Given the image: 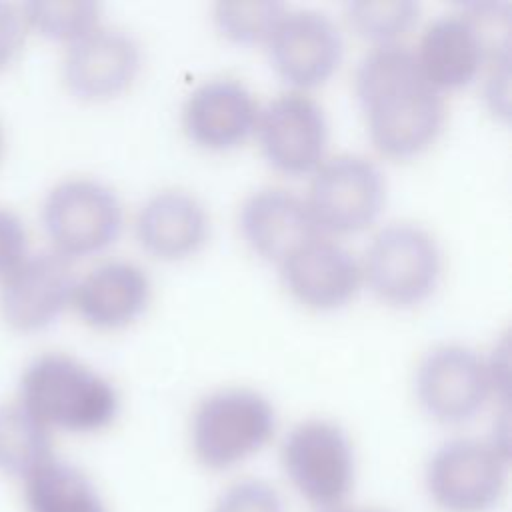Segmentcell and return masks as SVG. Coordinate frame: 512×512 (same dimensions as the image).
I'll list each match as a JSON object with an SVG mask.
<instances>
[{"instance_id": "obj_1", "label": "cell", "mask_w": 512, "mask_h": 512, "mask_svg": "<svg viewBox=\"0 0 512 512\" xmlns=\"http://www.w3.org/2000/svg\"><path fill=\"white\" fill-rule=\"evenodd\" d=\"M354 90L374 146L388 156L420 152L444 122L442 92L424 76L416 52L398 42L360 58Z\"/></svg>"}, {"instance_id": "obj_2", "label": "cell", "mask_w": 512, "mask_h": 512, "mask_svg": "<svg viewBox=\"0 0 512 512\" xmlns=\"http://www.w3.org/2000/svg\"><path fill=\"white\" fill-rule=\"evenodd\" d=\"M20 404L48 428L90 432L114 420L118 392L106 376L78 358L44 352L22 372Z\"/></svg>"}, {"instance_id": "obj_3", "label": "cell", "mask_w": 512, "mask_h": 512, "mask_svg": "<svg viewBox=\"0 0 512 512\" xmlns=\"http://www.w3.org/2000/svg\"><path fill=\"white\" fill-rule=\"evenodd\" d=\"M274 428L276 410L262 392L246 386L218 388L192 414V450L206 468H230L258 452Z\"/></svg>"}, {"instance_id": "obj_4", "label": "cell", "mask_w": 512, "mask_h": 512, "mask_svg": "<svg viewBox=\"0 0 512 512\" xmlns=\"http://www.w3.org/2000/svg\"><path fill=\"white\" fill-rule=\"evenodd\" d=\"M442 252L420 224L394 220L368 242L362 272L370 288L386 302L408 306L424 300L438 284Z\"/></svg>"}, {"instance_id": "obj_5", "label": "cell", "mask_w": 512, "mask_h": 512, "mask_svg": "<svg viewBox=\"0 0 512 512\" xmlns=\"http://www.w3.org/2000/svg\"><path fill=\"white\" fill-rule=\"evenodd\" d=\"M282 464L296 492L320 510L342 506L354 484L350 438L326 418H306L288 430Z\"/></svg>"}, {"instance_id": "obj_6", "label": "cell", "mask_w": 512, "mask_h": 512, "mask_svg": "<svg viewBox=\"0 0 512 512\" xmlns=\"http://www.w3.org/2000/svg\"><path fill=\"white\" fill-rule=\"evenodd\" d=\"M124 208L118 194L102 180L64 178L42 202V224L54 250L72 258L100 252L122 230Z\"/></svg>"}, {"instance_id": "obj_7", "label": "cell", "mask_w": 512, "mask_h": 512, "mask_svg": "<svg viewBox=\"0 0 512 512\" xmlns=\"http://www.w3.org/2000/svg\"><path fill=\"white\" fill-rule=\"evenodd\" d=\"M506 470L508 450L498 442L452 438L434 450L426 486L446 512H488L502 500Z\"/></svg>"}, {"instance_id": "obj_8", "label": "cell", "mask_w": 512, "mask_h": 512, "mask_svg": "<svg viewBox=\"0 0 512 512\" xmlns=\"http://www.w3.org/2000/svg\"><path fill=\"white\" fill-rule=\"evenodd\" d=\"M384 198L386 178L380 166L368 156L342 152L314 168L306 204L318 228L358 232L374 222Z\"/></svg>"}, {"instance_id": "obj_9", "label": "cell", "mask_w": 512, "mask_h": 512, "mask_svg": "<svg viewBox=\"0 0 512 512\" xmlns=\"http://www.w3.org/2000/svg\"><path fill=\"white\" fill-rule=\"evenodd\" d=\"M492 368L484 356L458 342L432 346L420 358L414 388L422 408L440 422H464L486 402Z\"/></svg>"}, {"instance_id": "obj_10", "label": "cell", "mask_w": 512, "mask_h": 512, "mask_svg": "<svg viewBox=\"0 0 512 512\" xmlns=\"http://www.w3.org/2000/svg\"><path fill=\"white\" fill-rule=\"evenodd\" d=\"M488 6L490 2H472L464 10L436 16L424 28L416 58L424 76L438 90L472 82L490 58Z\"/></svg>"}, {"instance_id": "obj_11", "label": "cell", "mask_w": 512, "mask_h": 512, "mask_svg": "<svg viewBox=\"0 0 512 512\" xmlns=\"http://www.w3.org/2000/svg\"><path fill=\"white\" fill-rule=\"evenodd\" d=\"M266 44L274 70L298 88L328 80L344 54L338 24L316 8H286Z\"/></svg>"}, {"instance_id": "obj_12", "label": "cell", "mask_w": 512, "mask_h": 512, "mask_svg": "<svg viewBox=\"0 0 512 512\" xmlns=\"http://www.w3.org/2000/svg\"><path fill=\"white\" fill-rule=\"evenodd\" d=\"M256 132L260 146L282 172L304 174L314 170L328 142L324 108L304 92H284L258 108Z\"/></svg>"}, {"instance_id": "obj_13", "label": "cell", "mask_w": 512, "mask_h": 512, "mask_svg": "<svg viewBox=\"0 0 512 512\" xmlns=\"http://www.w3.org/2000/svg\"><path fill=\"white\" fill-rule=\"evenodd\" d=\"M76 276L70 258L58 250L26 254L0 284V310L18 330H38L60 316L74 296Z\"/></svg>"}, {"instance_id": "obj_14", "label": "cell", "mask_w": 512, "mask_h": 512, "mask_svg": "<svg viewBox=\"0 0 512 512\" xmlns=\"http://www.w3.org/2000/svg\"><path fill=\"white\" fill-rule=\"evenodd\" d=\"M140 68V44L118 26H94L72 40L62 62L66 86L82 98H110L130 86Z\"/></svg>"}, {"instance_id": "obj_15", "label": "cell", "mask_w": 512, "mask_h": 512, "mask_svg": "<svg viewBox=\"0 0 512 512\" xmlns=\"http://www.w3.org/2000/svg\"><path fill=\"white\" fill-rule=\"evenodd\" d=\"M280 270L290 292L314 308L344 304L358 288L362 266L342 242L312 236L280 260Z\"/></svg>"}, {"instance_id": "obj_16", "label": "cell", "mask_w": 512, "mask_h": 512, "mask_svg": "<svg viewBox=\"0 0 512 512\" xmlns=\"http://www.w3.org/2000/svg\"><path fill=\"white\" fill-rule=\"evenodd\" d=\"M238 224L254 252L278 262L320 230L306 200L282 186L250 192L240 204Z\"/></svg>"}, {"instance_id": "obj_17", "label": "cell", "mask_w": 512, "mask_h": 512, "mask_svg": "<svg viewBox=\"0 0 512 512\" xmlns=\"http://www.w3.org/2000/svg\"><path fill=\"white\" fill-rule=\"evenodd\" d=\"M258 104L236 78H210L184 102L182 122L188 136L208 148H230L254 130Z\"/></svg>"}, {"instance_id": "obj_18", "label": "cell", "mask_w": 512, "mask_h": 512, "mask_svg": "<svg viewBox=\"0 0 512 512\" xmlns=\"http://www.w3.org/2000/svg\"><path fill=\"white\" fill-rule=\"evenodd\" d=\"M208 228L206 206L184 188H162L150 194L136 214V236L158 258H184L196 252Z\"/></svg>"}, {"instance_id": "obj_19", "label": "cell", "mask_w": 512, "mask_h": 512, "mask_svg": "<svg viewBox=\"0 0 512 512\" xmlns=\"http://www.w3.org/2000/svg\"><path fill=\"white\" fill-rule=\"evenodd\" d=\"M150 278L142 266L114 258L96 264L76 280L74 296L86 322L100 328H118L134 320L148 304Z\"/></svg>"}, {"instance_id": "obj_20", "label": "cell", "mask_w": 512, "mask_h": 512, "mask_svg": "<svg viewBox=\"0 0 512 512\" xmlns=\"http://www.w3.org/2000/svg\"><path fill=\"white\" fill-rule=\"evenodd\" d=\"M24 498L28 512H108L90 478L54 458L24 476Z\"/></svg>"}, {"instance_id": "obj_21", "label": "cell", "mask_w": 512, "mask_h": 512, "mask_svg": "<svg viewBox=\"0 0 512 512\" xmlns=\"http://www.w3.org/2000/svg\"><path fill=\"white\" fill-rule=\"evenodd\" d=\"M50 458V428L20 402L0 406V468L24 478Z\"/></svg>"}, {"instance_id": "obj_22", "label": "cell", "mask_w": 512, "mask_h": 512, "mask_svg": "<svg viewBox=\"0 0 512 512\" xmlns=\"http://www.w3.org/2000/svg\"><path fill=\"white\" fill-rule=\"evenodd\" d=\"M24 22L52 40H76L98 26L100 4L92 0H32L20 6Z\"/></svg>"}, {"instance_id": "obj_23", "label": "cell", "mask_w": 512, "mask_h": 512, "mask_svg": "<svg viewBox=\"0 0 512 512\" xmlns=\"http://www.w3.org/2000/svg\"><path fill=\"white\" fill-rule=\"evenodd\" d=\"M420 4L414 0H350L346 18L364 38L392 44L418 18Z\"/></svg>"}, {"instance_id": "obj_24", "label": "cell", "mask_w": 512, "mask_h": 512, "mask_svg": "<svg viewBox=\"0 0 512 512\" xmlns=\"http://www.w3.org/2000/svg\"><path fill=\"white\" fill-rule=\"evenodd\" d=\"M286 12V4L274 0L258 2H218L214 6V22L222 34L236 42L266 40Z\"/></svg>"}, {"instance_id": "obj_25", "label": "cell", "mask_w": 512, "mask_h": 512, "mask_svg": "<svg viewBox=\"0 0 512 512\" xmlns=\"http://www.w3.org/2000/svg\"><path fill=\"white\" fill-rule=\"evenodd\" d=\"M214 512H282V502L266 482L242 480L222 492Z\"/></svg>"}, {"instance_id": "obj_26", "label": "cell", "mask_w": 512, "mask_h": 512, "mask_svg": "<svg viewBox=\"0 0 512 512\" xmlns=\"http://www.w3.org/2000/svg\"><path fill=\"white\" fill-rule=\"evenodd\" d=\"M26 228L22 220L0 208V278L26 256Z\"/></svg>"}, {"instance_id": "obj_27", "label": "cell", "mask_w": 512, "mask_h": 512, "mask_svg": "<svg viewBox=\"0 0 512 512\" xmlns=\"http://www.w3.org/2000/svg\"><path fill=\"white\" fill-rule=\"evenodd\" d=\"M22 10L0 0V70L6 68L22 48L26 36Z\"/></svg>"}, {"instance_id": "obj_28", "label": "cell", "mask_w": 512, "mask_h": 512, "mask_svg": "<svg viewBox=\"0 0 512 512\" xmlns=\"http://www.w3.org/2000/svg\"><path fill=\"white\" fill-rule=\"evenodd\" d=\"M320 512H382V510H374V508H348V506H336V508H328V510H320Z\"/></svg>"}, {"instance_id": "obj_29", "label": "cell", "mask_w": 512, "mask_h": 512, "mask_svg": "<svg viewBox=\"0 0 512 512\" xmlns=\"http://www.w3.org/2000/svg\"><path fill=\"white\" fill-rule=\"evenodd\" d=\"M2 146H4V130H2V124H0V154H2Z\"/></svg>"}]
</instances>
